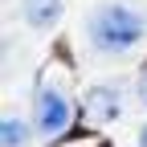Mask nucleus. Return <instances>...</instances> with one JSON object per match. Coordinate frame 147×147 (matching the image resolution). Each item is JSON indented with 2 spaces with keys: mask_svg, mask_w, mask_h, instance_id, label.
Returning <instances> with one entry per match:
<instances>
[{
  "mask_svg": "<svg viewBox=\"0 0 147 147\" xmlns=\"http://www.w3.org/2000/svg\"><path fill=\"white\" fill-rule=\"evenodd\" d=\"M4 147H25V123L21 119H4Z\"/></svg>",
  "mask_w": 147,
  "mask_h": 147,
  "instance_id": "nucleus-5",
  "label": "nucleus"
},
{
  "mask_svg": "<svg viewBox=\"0 0 147 147\" xmlns=\"http://www.w3.org/2000/svg\"><path fill=\"white\" fill-rule=\"evenodd\" d=\"M147 33V21L127 8V4H106L94 12V21H90V45L98 53H127L143 41Z\"/></svg>",
  "mask_w": 147,
  "mask_h": 147,
  "instance_id": "nucleus-1",
  "label": "nucleus"
},
{
  "mask_svg": "<svg viewBox=\"0 0 147 147\" xmlns=\"http://www.w3.org/2000/svg\"><path fill=\"white\" fill-rule=\"evenodd\" d=\"M21 12L33 29H53L61 16V0H21Z\"/></svg>",
  "mask_w": 147,
  "mask_h": 147,
  "instance_id": "nucleus-3",
  "label": "nucleus"
},
{
  "mask_svg": "<svg viewBox=\"0 0 147 147\" xmlns=\"http://www.w3.org/2000/svg\"><path fill=\"white\" fill-rule=\"evenodd\" d=\"M86 115L94 119V123L115 119V115H119V90H106V86L90 90V98H86Z\"/></svg>",
  "mask_w": 147,
  "mask_h": 147,
  "instance_id": "nucleus-4",
  "label": "nucleus"
},
{
  "mask_svg": "<svg viewBox=\"0 0 147 147\" xmlns=\"http://www.w3.org/2000/svg\"><path fill=\"white\" fill-rule=\"evenodd\" d=\"M69 119H74V110H69L61 90H41V94H37V131L45 139H57L69 127Z\"/></svg>",
  "mask_w": 147,
  "mask_h": 147,
  "instance_id": "nucleus-2",
  "label": "nucleus"
},
{
  "mask_svg": "<svg viewBox=\"0 0 147 147\" xmlns=\"http://www.w3.org/2000/svg\"><path fill=\"white\" fill-rule=\"evenodd\" d=\"M139 98H143V106H147V69H143V78H139Z\"/></svg>",
  "mask_w": 147,
  "mask_h": 147,
  "instance_id": "nucleus-6",
  "label": "nucleus"
},
{
  "mask_svg": "<svg viewBox=\"0 0 147 147\" xmlns=\"http://www.w3.org/2000/svg\"><path fill=\"white\" fill-rule=\"evenodd\" d=\"M139 147H147V127H143V135H139Z\"/></svg>",
  "mask_w": 147,
  "mask_h": 147,
  "instance_id": "nucleus-7",
  "label": "nucleus"
}]
</instances>
